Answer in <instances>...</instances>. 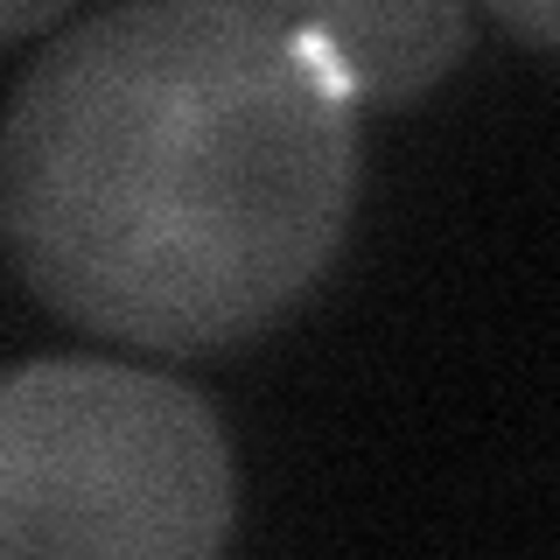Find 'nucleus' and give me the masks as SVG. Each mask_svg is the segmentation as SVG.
Instances as JSON below:
<instances>
[{"mask_svg": "<svg viewBox=\"0 0 560 560\" xmlns=\"http://www.w3.org/2000/svg\"><path fill=\"white\" fill-rule=\"evenodd\" d=\"M358 105L288 14L133 0L14 84L0 224L63 323L168 358L232 350L329 267L358 189Z\"/></svg>", "mask_w": 560, "mask_h": 560, "instance_id": "obj_1", "label": "nucleus"}, {"mask_svg": "<svg viewBox=\"0 0 560 560\" xmlns=\"http://www.w3.org/2000/svg\"><path fill=\"white\" fill-rule=\"evenodd\" d=\"M232 533V448L189 385L35 358L0 393V547L14 560H203Z\"/></svg>", "mask_w": 560, "mask_h": 560, "instance_id": "obj_2", "label": "nucleus"}, {"mask_svg": "<svg viewBox=\"0 0 560 560\" xmlns=\"http://www.w3.org/2000/svg\"><path fill=\"white\" fill-rule=\"evenodd\" d=\"M288 22L350 105L420 98L469 49L463 0H308Z\"/></svg>", "mask_w": 560, "mask_h": 560, "instance_id": "obj_3", "label": "nucleus"}, {"mask_svg": "<svg viewBox=\"0 0 560 560\" xmlns=\"http://www.w3.org/2000/svg\"><path fill=\"white\" fill-rule=\"evenodd\" d=\"M518 43H539V49H560V0H483Z\"/></svg>", "mask_w": 560, "mask_h": 560, "instance_id": "obj_4", "label": "nucleus"}, {"mask_svg": "<svg viewBox=\"0 0 560 560\" xmlns=\"http://www.w3.org/2000/svg\"><path fill=\"white\" fill-rule=\"evenodd\" d=\"M57 8H63V0H0V28L22 43V35H35L43 22H57Z\"/></svg>", "mask_w": 560, "mask_h": 560, "instance_id": "obj_5", "label": "nucleus"}, {"mask_svg": "<svg viewBox=\"0 0 560 560\" xmlns=\"http://www.w3.org/2000/svg\"><path fill=\"white\" fill-rule=\"evenodd\" d=\"M267 8H280V14H294V8H308V0H267Z\"/></svg>", "mask_w": 560, "mask_h": 560, "instance_id": "obj_6", "label": "nucleus"}]
</instances>
